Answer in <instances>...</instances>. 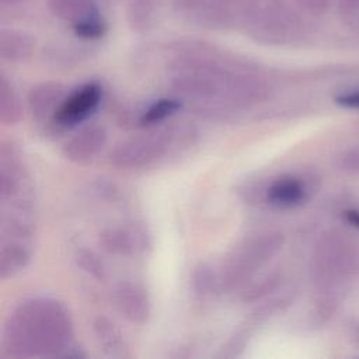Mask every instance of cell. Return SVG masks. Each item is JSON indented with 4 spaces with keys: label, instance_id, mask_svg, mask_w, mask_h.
Masks as SVG:
<instances>
[{
    "label": "cell",
    "instance_id": "6da1fadb",
    "mask_svg": "<svg viewBox=\"0 0 359 359\" xmlns=\"http://www.w3.org/2000/svg\"><path fill=\"white\" fill-rule=\"evenodd\" d=\"M73 323L69 310L50 297L20 303L1 330V351L10 358L62 356L70 346Z\"/></svg>",
    "mask_w": 359,
    "mask_h": 359
},
{
    "label": "cell",
    "instance_id": "7a4b0ae2",
    "mask_svg": "<svg viewBox=\"0 0 359 359\" xmlns=\"http://www.w3.org/2000/svg\"><path fill=\"white\" fill-rule=\"evenodd\" d=\"M283 245V236L266 231L251 236L236 245L223 261L219 280L220 289L231 292L245 285L251 276L265 265Z\"/></svg>",
    "mask_w": 359,
    "mask_h": 359
},
{
    "label": "cell",
    "instance_id": "3957f363",
    "mask_svg": "<svg viewBox=\"0 0 359 359\" xmlns=\"http://www.w3.org/2000/svg\"><path fill=\"white\" fill-rule=\"evenodd\" d=\"M185 135L180 129H165L123 140L109 151V163L123 170L151 167L167 158V154L180 146V137Z\"/></svg>",
    "mask_w": 359,
    "mask_h": 359
},
{
    "label": "cell",
    "instance_id": "277c9868",
    "mask_svg": "<svg viewBox=\"0 0 359 359\" xmlns=\"http://www.w3.org/2000/svg\"><path fill=\"white\" fill-rule=\"evenodd\" d=\"M349 245L341 237H325L317 247L311 264L313 282L318 287H328L341 279L349 269L353 259Z\"/></svg>",
    "mask_w": 359,
    "mask_h": 359
},
{
    "label": "cell",
    "instance_id": "5b68a950",
    "mask_svg": "<svg viewBox=\"0 0 359 359\" xmlns=\"http://www.w3.org/2000/svg\"><path fill=\"white\" fill-rule=\"evenodd\" d=\"M172 4L181 18L201 28L224 31L237 24L236 13L226 0H174Z\"/></svg>",
    "mask_w": 359,
    "mask_h": 359
},
{
    "label": "cell",
    "instance_id": "8992f818",
    "mask_svg": "<svg viewBox=\"0 0 359 359\" xmlns=\"http://www.w3.org/2000/svg\"><path fill=\"white\" fill-rule=\"evenodd\" d=\"M101 98L98 83H87L69 93L57 109L53 123L59 128H72L83 122L97 108Z\"/></svg>",
    "mask_w": 359,
    "mask_h": 359
},
{
    "label": "cell",
    "instance_id": "52a82bcc",
    "mask_svg": "<svg viewBox=\"0 0 359 359\" xmlns=\"http://www.w3.org/2000/svg\"><path fill=\"white\" fill-rule=\"evenodd\" d=\"M112 302L118 313L132 324H144L150 316L147 290L132 280H122L112 289Z\"/></svg>",
    "mask_w": 359,
    "mask_h": 359
},
{
    "label": "cell",
    "instance_id": "ba28073f",
    "mask_svg": "<svg viewBox=\"0 0 359 359\" xmlns=\"http://www.w3.org/2000/svg\"><path fill=\"white\" fill-rule=\"evenodd\" d=\"M25 170L20 151L11 142H1L0 146V196L10 201L24 196Z\"/></svg>",
    "mask_w": 359,
    "mask_h": 359
},
{
    "label": "cell",
    "instance_id": "9c48e42d",
    "mask_svg": "<svg viewBox=\"0 0 359 359\" xmlns=\"http://www.w3.org/2000/svg\"><path fill=\"white\" fill-rule=\"evenodd\" d=\"M107 130L101 125H87L73 135L62 149L66 160L84 165L88 164L107 144Z\"/></svg>",
    "mask_w": 359,
    "mask_h": 359
},
{
    "label": "cell",
    "instance_id": "30bf717a",
    "mask_svg": "<svg viewBox=\"0 0 359 359\" xmlns=\"http://www.w3.org/2000/svg\"><path fill=\"white\" fill-rule=\"evenodd\" d=\"M67 94V88L57 81H45L34 86L27 98L31 116L39 123L53 122L55 115Z\"/></svg>",
    "mask_w": 359,
    "mask_h": 359
},
{
    "label": "cell",
    "instance_id": "8fae6325",
    "mask_svg": "<svg viewBox=\"0 0 359 359\" xmlns=\"http://www.w3.org/2000/svg\"><path fill=\"white\" fill-rule=\"evenodd\" d=\"M307 198V188L302 178L283 175L265 188V199L276 208H294Z\"/></svg>",
    "mask_w": 359,
    "mask_h": 359
},
{
    "label": "cell",
    "instance_id": "7c38bea8",
    "mask_svg": "<svg viewBox=\"0 0 359 359\" xmlns=\"http://www.w3.org/2000/svg\"><path fill=\"white\" fill-rule=\"evenodd\" d=\"M100 244L111 254L130 255L146 247V236L129 227H107L100 233Z\"/></svg>",
    "mask_w": 359,
    "mask_h": 359
},
{
    "label": "cell",
    "instance_id": "4fadbf2b",
    "mask_svg": "<svg viewBox=\"0 0 359 359\" xmlns=\"http://www.w3.org/2000/svg\"><path fill=\"white\" fill-rule=\"evenodd\" d=\"M35 48L34 38L20 29H0V57L6 62L20 63L31 57Z\"/></svg>",
    "mask_w": 359,
    "mask_h": 359
},
{
    "label": "cell",
    "instance_id": "5bb4252c",
    "mask_svg": "<svg viewBox=\"0 0 359 359\" xmlns=\"http://www.w3.org/2000/svg\"><path fill=\"white\" fill-rule=\"evenodd\" d=\"M93 332L102 352L109 358L129 356L128 344L119 328L107 317L100 316L93 321Z\"/></svg>",
    "mask_w": 359,
    "mask_h": 359
},
{
    "label": "cell",
    "instance_id": "9a60e30c",
    "mask_svg": "<svg viewBox=\"0 0 359 359\" xmlns=\"http://www.w3.org/2000/svg\"><path fill=\"white\" fill-rule=\"evenodd\" d=\"M31 244L0 240V278L7 279L27 266L31 258Z\"/></svg>",
    "mask_w": 359,
    "mask_h": 359
},
{
    "label": "cell",
    "instance_id": "2e32d148",
    "mask_svg": "<svg viewBox=\"0 0 359 359\" xmlns=\"http://www.w3.org/2000/svg\"><path fill=\"white\" fill-rule=\"evenodd\" d=\"M49 11L72 25L100 10L97 0H46Z\"/></svg>",
    "mask_w": 359,
    "mask_h": 359
},
{
    "label": "cell",
    "instance_id": "e0dca14e",
    "mask_svg": "<svg viewBox=\"0 0 359 359\" xmlns=\"http://www.w3.org/2000/svg\"><path fill=\"white\" fill-rule=\"evenodd\" d=\"M22 116V105L18 94L4 74L0 76V122L14 125Z\"/></svg>",
    "mask_w": 359,
    "mask_h": 359
},
{
    "label": "cell",
    "instance_id": "ac0fdd59",
    "mask_svg": "<svg viewBox=\"0 0 359 359\" xmlns=\"http://www.w3.org/2000/svg\"><path fill=\"white\" fill-rule=\"evenodd\" d=\"M154 13L156 0H130L126 10L128 24L133 31L144 32L154 22Z\"/></svg>",
    "mask_w": 359,
    "mask_h": 359
},
{
    "label": "cell",
    "instance_id": "d6986e66",
    "mask_svg": "<svg viewBox=\"0 0 359 359\" xmlns=\"http://www.w3.org/2000/svg\"><path fill=\"white\" fill-rule=\"evenodd\" d=\"M191 283L194 292L202 297L209 296L215 293V290L220 289L219 275H216L213 268L206 262H199L194 268L191 275Z\"/></svg>",
    "mask_w": 359,
    "mask_h": 359
},
{
    "label": "cell",
    "instance_id": "ffe728a7",
    "mask_svg": "<svg viewBox=\"0 0 359 359\" xmlns=\"http://www.w3.org/2000/svg\"><path fill=\"white\" fill-rule=\"evenodd\" d=\"M73 32L76 36L86 39V41H97L101 39L108 29V24L101 14V10L81 18L80 21L74 22L73 25Z\"/></svg>",
    "mask_w": 359,
    "mask_h": 359
},
{
    "label": "cell",
    "instance_id": "44dd1931",
    "mask_svg": "<svg viewBox=\"0 0 359 359\" xmlns=\"http://www.w3.org/2000/svg\"><path fill=\"white\" fill-rule=\"evenodd\" d=\"M181 108V101L174 98H161L153 102L140 116L142 125H154L174 115Z\"/></svg>",
    "mask_w": 359,
    "mask_h": 359
},
{
    "label": "cell",
    "instance_id": "7402d4cb",
    "mask_svg": "<svg viewBox=\"0 0 359 359\" xmlns=\"http://www.w3.org/2000/svg\"><path fill=\"white\" fill-rule=\"evenodd\" d=\"M74 261L81 268V271L88 273L91 278H94L97 280L104 279L105 268H104L102 262L100 261V258L94 252L81 248L76 252Z\"/></svg>",
    "mask_w": 359,
    "mask_h": 359
},
{
    "label": "cell",
    "instance_id": "603a6c76",
    "mask_svg": "<svg viewBox=\"0 0 359 359\" xmlns=\"http://www.w3.org/2000/svg\"><path fill=\"white\" fill-rule=\"evenodd\" d=\"M280 285V275L279 273H272L269 276H266L265 279L251 285L244 296H243V300L244 302H257L259 299H262L264 296L275 292Z\"/></svg>",
    "mask_w": 359,
    "mask_h": 359
},
{
    "label": "cell",
    "instance_id": "cb8c5ba5",
    "mask_svg": "<svg viewBox=\"0 0 359 359\" xmlns=\"http://www.w3.org/2000/svg\"><path fill=\"white\" fill-rule=\"evenodd\" d=\"M338 167L348 174H359V147L342 151L338 157Z\"/></svg>",
    "mask_w": 359,
    "mask_h": 359
},
{
    "label": "cell",
    "instance_id": "d4e9b609",
    "mask_svg": "<svg viewBox=\"0 0 359 359\" xmlns=\"http://www.w3.org/2000/svg\"><path fill=\"white\" fill-rule=\"evenodd\" d=\"M335 102L345 108H355L359 109V88L351 90L346 93H341L335 97Z\"/></svg>",
    "mask_w": 359,
    "mask_h": 359
},
{
    "label": "cell",
    "instance_id": "484cf974",
    "mask_svg": "<svg viewBox=\"0 0 359 359\" xmlns=\"http://www.w3.org/2000/svg\"><path fill=\"white\" fill-rule=\"evenodd\" d=\"M297 3L311 14H321L330 7L331 0H297Z\"/></svg>",
    "mask_w": 359,
    "mask_h": 359
},
{
    "label": "cell",
    "instance_id": "4316f807",
    "mask_svg": "<svg viewBox=\"0 0 359 359\" xmlns=\"http://www.w3.org/2000/svg\"><path fill=\"white\" fill-rule=\"evenodd\" d=\"M345 217L349 223H352L355 227H359V210H348L345 213Z\"/></svg>",
    "mask_w": 359,
    "mask_h": 359
},
{
    "label": "cell",
    "instance_id": "83f0119b",
    "mask_svg": "<svg viewBox=\"0 0 359 359\" xmlns=\"http://www.w3.org/2000/svg\"><path fill=\"white\" fill-rule=\"evenodd\" d=\"M22 1H25V0H0V4H1L3 7H7V6L20 4V3H22Z\"/></svg>",
    "mask_w": 359,
    "mask_h": 359
},
{
    "label": "cell",
    "instance_id": "f1b7e54d",
    "mask_svg": "<svg viewBox=\"0 0 359 359\" xmlns=\"http://www.w3.org/2000/svg\"><path fill=\"white\" fill-rule=\"evenodd\" d=\"M355 339H356V342L359 344V324H358L356 328H355Z\"/></svg>",
    "mask_w": 359,
    "mask_h": 359
}]
</instances>
